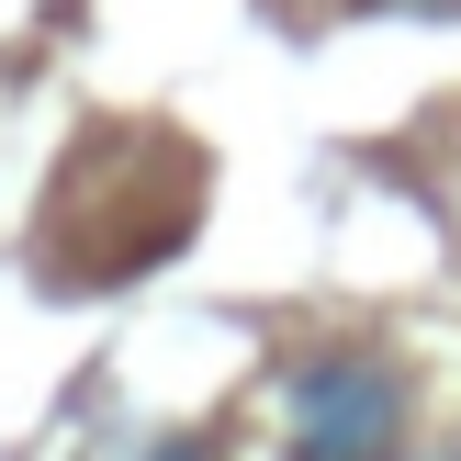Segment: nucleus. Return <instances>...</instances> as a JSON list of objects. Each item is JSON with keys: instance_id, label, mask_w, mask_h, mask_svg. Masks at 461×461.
Segmentation results:
<instances>
[{"instance_id": "f03ea898", "label": "nucleus", "mask_w": 461, "mask_h": 461, "mask_svg": "<svg viewBox=\"0 0 461 461\" xmlns=\"http://www.w3.org/2000/svg\"><path fill=\"white\" fill-rule=\"evenodd\" d=\"M147 461H203V450H192V439H169V450H147Z\"/></svg>"}, {"instance_id": "f257e3e1", "label": "nucleus", "mask_w": 461, "mask_h": 461, "mask_svg": "<svg viewBox=\"0 0 461 461\" xmlns=\"http://www.w3.org/2000/svg\"><path fill=\"white\" fill-rule=\"evenodd\" d=\"M293 461H394L405 450V372L383 349H327L282 394Z\"/></svg>"}]
</instances>
